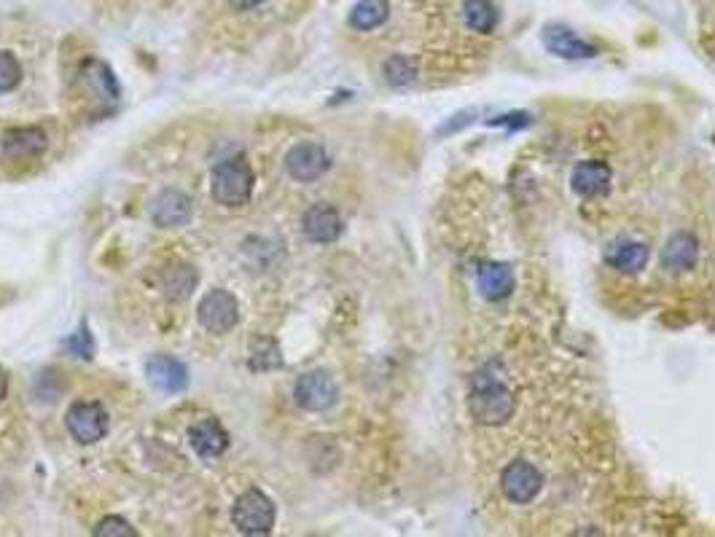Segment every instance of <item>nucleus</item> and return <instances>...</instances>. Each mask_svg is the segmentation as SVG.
I'll list each match as a JSON object with an SVG mask.
<instances>
[{
  "mask_svg": "<svg viewBox=\"0 0 715 537\" xmlns=\"http://www.w3.org/2000/svg\"><path fill=\"white\" fill-rule=\"evenodd\" d=\"M468 409H471L476 422L484 427H500L514 417L517 401H514L509 384L503 382L495 363H487L471 376Z\"/></svg>",
  "mask_w": 715,
  "mask_h": 537,
  "instance_id": "1",
  "label": "nucleus"
},
{
  "mask_svg": "<svg viewBox=\"0 0 715 537\" xmlns=\"http://www.w3.org/2000/svg\"><path fill=\"white\" fill-rule=\"evenodd\" d=\"M253 183L256 175L250 170V164L237 156V159H226L213 167L210 175V194L218 205L224 207H242L248 205L250 194H253Z\"/></svg>",
  "mask_w": 715,
  "mask_h": 537,
  "instance_id": "2",
  "label": "nucleus"
},
{
  "mask_svg": "<svg viewBox=\"0 0 715 537\" xmlns=\"http://www.w3.org/2000/svg\"><path fill=\"white\" fill-rule=\"evenodd\" d=\"M232 519L242 535H269L275 527L277 508L261 489H248L237 497Z\"/></svg>",
  "mask_w": 715,
  "mask_h": 537,
  "instance_id": "3",
  "label": "nucleus"
},
{
  "mask_svg": "<svg viewBox=\"0 0 715 537\" xmlns=\"http://www.w3.org/2000/svg\"><path fill=\"white\" fill-rule=\"evenodd\" d=\"M197 317L205 331L224 336V333H229L234 325L240 323V304L234 299V293L216 288L202 296L197 307Z\"/></svg>",
  "mask_w": 715,
  "mask_h": 537,
  "instance_id": "4",
  "label": "nucleus"
},
{
  "mask_svg": "<svg viewBox=\"0 0 715 537\" xmlns=\"http://www.w3.org/2000/svg\"><path fill=\"white\" fill-rule=\"evenodd\" d=\"M500 489L514 505H530L543 489V473L533 462L514 460L500 473Z\"/></svg>",
  "mask_w": 715,
  "mask_h": 537,
  "instance_id": "5",
  "label": "nucleus"
},
{
  "mask_svg": "<svg viewBox=\"0 0 715 537\" xmlns=\"http://www.w3.org/2000/svg\"><path fill=\"white\" fill-rule=\"evenodd\" d=\"M65 425L78 444H97L108 433V414L100 403L78 401L65 414Z\"/></svg>",
  "mask_w": 715,
  "mask_h": 537,
  "instance_id": "6",
  "label": "nucleus"
},
{
  "mask_svg": "<svg viewBox=\"0 0 715 537\" xmlns=\"http://www.w3.org/2000/svg\"><path fill=\"white\" fill-rule=\"evenodd\" d=\"M339 398L336 382L326 371H310L293 384V401L304 411H328Z\"/></svg>",
  "mask_w": 715,
  "mask_h": 537,
  "instance_id": "7",
  "label": "nucleus"
},
{
  "mask_svg": "<svg viewBox=\"0 0 715 537\" xmlns=\"http://www.w3.org/2000/svg\"><path fill=\"white\" fill-rule=\"evenodd\" d=\"M331 167L328 151L320 143H296L285 156V170L299 183H312Z\"/></svg>",
  "mask_w": 715,
  "mask_h": 537,
  "instance_id": "8",
  "label": "nucleus"
},
{
  "mask_svg": "<svg viewBox=\"0 0 715 537\" xmlns=\"http://www.w3.org/2000/svg\"><path fill=\"white\" fill-rule=\"evenodd\" d=\"M191 215H194V202L178 188H164L151 202V221L159 229H181L191 221Z\"/></svg>",
  "mask_w": 715,
  "mask_h": 537,
  "instance_id": "9",
  "label": "nucleus"
},
{
  "mask_svg": "<svg viewBox=\"0 0 715 537\" xmlns=\"http://www.w3.org/2000/svg\"><path fill=\"white\" fill-rule=\"evenodd\" d=\"M302 231L304 237L315 242V245H331V242L342 237L345 221H342V215H339L336 207L320 202V205H312L310 210L304 213Z\"/></svg>",
  "mask_w": 715,
  "mask_h": 537,
  "instance_id": "10",
  "label": "nucleus"
},
{
  "mask_svg": "<svg viewBox=\"0 0 715 537\" xmlns=\"http://www.w3.org/2000/svg\"><path fill=\"white\" fill-rule=\"evenodd\" d=\"M46 145H49V140H46V132L41 127L9 129L3 135V156L9 162H33L44 154Z\"/></svg>",
  "mask_w": 715,
  "mask_h": 537,
  "instance_id": "11",
  "label": "nucleus"
},
{
  "mask_svg": "<svg viewBox=\"0 0 715 537\" xmlns=\"http://www.w3.org/2000/svg\"><path fill=\"white\" fill-rule=\"evenodd\" d=\"M146 376L159 393L175 395L189 387V368L183 366L181 360L170 358V355H154L148 360Z\"/></svg>",
  "mask_w": 715,
  "mask_h": 537,
  "instance_id": "12",
  "label": "nucleus"
},
{
  "mask_svg": "<svg viewBox=\"0 0 715 537\" xmlns=\"http://www.w3.org/2000/svg\"><path fill=\"white\" fill-rule=\"evenodd\" d=\"M189 444L202 460L213 462L229 449V433H226L224 425H221L218 419H199L197 425H191Z\"/></svg>",
  "mask_w": 715,
  "mask_h": 537,
  "instance_id": "13",
  "label": "nucleus"
},
{
  "mask_svg": "<svg viewBox=\"0 0 715 537\" xmlns=\"http://www.w3.org/2000/svg\"><path fill=\"white\" fill-rule=\"evenodd\" d=\"M476 288L487 301H503L509 299L514 288H517V274L509 264L500 261H487L479 266L476 272Z\"/></svg>",
  "mask_w": 715,
  "mask_h": 537,
  "instance_id": "14",
  "label": "nucleus"
},
{
  "mask_svg": "<svg viewBox=\"0 0 715 537\" xmlns=\"http://www.w3.org/2000/svg\"><path fill=\"white\" fill-rule=\"evenodd\" d=\"M543 46L562 60H592L597 57V49L584 38H578L573 30L562 25H549L543 30Z\"/></svg>",
  "mask_w": 715,
  "mask_h": 537,
  "instance_id": "15",
  "label": "nucleus"
},
{
  "mask_svg": "<svg viewBox=\"0 0 715 537\" xmlns=\"http://www.w3.org/2000/svg\"><path fill=\"white\" fill-rule=\"evenodd\" d=\"M613 172L605 162H581L570 175V188L576 191L581 199H595L608 194L611 188Z\"/></svg>",
  "mask_w": 715,
  "mask_h": 537,
  "instance_id": "16",
  "label": "nucleus"
},
{
  "mask_svg": "<svg viewBox=\"0 0 715 537\" xmlns=\"http://www.w3.org/2000/svg\"><path fill=\"white\" fill-rule=\"evenodd\" d=\"M699 261V242L689 231H678L667 239V245L662 248V266L667 272L686 274L691 272Z\"/></svg>",
  "mask_w": 715,
  "mask_h": 537,
  "instance_id": "17",
  "label": "nucleus"
},
{
  "mask_svg": "<svg viewBox=\"0 0 715 537\" xmlns=\"http://www.w3.org/2000/svg\"><path fill=\"white\" fill-rule=\"evenodd\" d=\"M605 264L621 274H638L643 272L648 264V248L643 242L621 239V242H616V245L605 253Z\"/></svg>",
  "mask_w": 715,
  "mask_h": 537,
  "instance_id": "18",
  "label": "nucleus"
},
{
  "mask_svg": "<svg viewBox=\"0 0 715 537\" xmlns=\"http://www.w3.org/2000/svg\"><path fill=\"white\" fill-rule=\"evenodd\" d=\"M197 282H199V272L189 264L167 266V272H164L162 277L164 293H167V299L173 301L189 299L191 293H194V288H197Z\"/></svg>",
  "mask_w": 715,
  "mask_h": 537,
  "instance_id": "19",
  "label": "nucleus"
},
{
  "mask_svg": "<svg viewBox=\"0 0 715 537\" xmlns=\"http://www.w3.org/2000/svg\"><path fill=\"white\" fill-rule=\"evenodd\" d=\"M390 17V0H358L350 11V27L369 33L377 30L388 22Z\"/></svg>",
  "mask_w": 715,
  "mask_h": 537,
  "instance_id": "20",
  "label": "nucleus"
},
{
  "mask_svg": "<svg viewBox=\"0 0 715 537\" xmlns=\"http://www.w3.org/2000/svg\"><path fill=\"white\" fill-rule=\"evenodd\" d=\"M498 19V9H495L492 0H466V3H463V22H466L468 30H474V33H495Z\"/></svg>",
  "mask_w": 715,
  "mask_h": 537,
  "instance_id": "21",
  "label": "nucleus"
},
{
  "mask_svg": "<svg viewBox=\"0 0 715 537\" xmlns=\"http://www.w3.org/2000/svg\"><path fill=\"white\" fill-rule=\"evenodd\" d=\"M81 76L87 84L95 86V92L100 100H119V84L113 78V70L100 60H89L81 70Z\"/></svg>",
  "mask_w": 715,
  "mask_h": 537,
  "instance_id": "22",
  "label": "nucleus"
},
{
  "mask_svg": "<svg viewBox=\"0 0 715 537\" xmlns=\"http://www.w3.org/2000/svg\"><path fill=\"white\" fill-rule=\"evenodd\" d=\"M250 371H275L283 366L280 347L272 339H256L250 344Z\"/></svg>",
  "mask_w": 715,
  "mask_h": 537,
  "instance_id": "23",
  "label": "nucleus"
},
{
  "mask_svg": "<svg viewBox=\"0 0 715 537\" xmlns=\"http://www.w3.org/2000/svg\"><path fill=\"white\" fill-rule=\"evenodd\" d=\"M382 73H385V81L393 86H409L417 81V65H414L412 57L406 54H393L385 60L382 65Z\"/></svg>",
  "mask_w": 715,
  "mask_h": 537,
  "instance_id": "24",
  "label": "nucleus"
},
{
  "mask_svg": "<svg viewBox=\"0 0 715 537\" xmlns=\"http://www.w3.org/2000/svg\"><path fill=\"white\" fill-rule=\"evenodd\" d=\"M22 81V65L11 52H0V94L14 92Z\"/></svg>",
  "mask_w": 715,
  "mask_h": 537,
  "instance_id": "25",
  "label": "nucleus"
},
{
  "mask_svg": "<svg viewBox=\"0 0 715 537\" xmlns=\"http://www.w3.org/2000/svg\"><path fill=\"white\" fill-rule=\"evenodd\" d=\"M65 350L73 355V358H92L95 355V339H92V333H89L87 325H81L76 333H70L68 339H65Z\"/></svg>",
  "mask_w": 715,
  "mask_h": 537,
  "instance_id": "26",
  "label": "nucleus"
},
{
  "mask_svg": "<svg viewBox=\"0 0 715 537\" xmlns=\"http://www.w3.org/2000/svg\"><path fill=\"white\" fill-rule=\"evenodd\" d=\"M95 537H138V529L121 516H105L95 527Z\"/></svg>",
  "mask_w": 715,
  "mask_h": 537,
  "instance_id": "27",
  "label": "nucleus"
},
{
  "mask_svg": "<svg viewBox=\"0 0 715 537\" xmlns=\"http://www.w3.org/2000/svg\"><path fill=\"white\" fill-rule=\"evenodd\" d=\"M232 3V9H237V11H250V9H256V6H261L264 0H229Z\"/></svg>",
  "mask_w": 715,
  "mask_h": 537,
  "instance_id": "28",
  "label": "nucleus"
},
{
  "mask_svg": "<svg viewBox=\"0 0 715 537\" xmlns=\"http://www.w3.org/2000/svg\"><path fill=\"white\" fill-rule=\"evenodd\" d=\"M6 395H9V376L0 371V401H3Z\"/></svg>",
  "mask_w": 715,
  "mask_h": 537,
  "instance_id": "29",
  "label": "nucleus"
}]
</instances>
